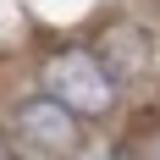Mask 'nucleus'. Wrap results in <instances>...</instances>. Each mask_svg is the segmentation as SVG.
Listing matches in <instances>:
<instances>
[{
  "instance_id": "1",
  "label": "nucleus",
  "mask_w": 160,
  "mask_h": 160,
  "mask_svg": "<svg viewBox=\"0 0 160 160\" xmlns=\"http://www.w3.org/2000/svg\"><path fill=\"white\" fill-rule=\"evenodd\" d=\"M39 88H50L78 122H111L122 111V83L99 61V50H88V44L44 50L39 55Z\"/></svg>"
},
{
  "instance_id": "2",
  "label": "nucleus",
  "mask_w": 160,
  "mask_h": 160,
  "mask_svg": "<svg viewBox=\"0 0 160 160\" xmlns=\"http://www.w3.org/2000/svg\"><path fill=\"white\" fill-rule=\"evenodd\" d=\"M6 127H11L17 149H28V155H39V160H78L83 155V122L66 111L50 88L22 94L11 105V116H6Z\"/></svg>"
},
{
  "instance_id": "3",
  "label": "nucleus",
  "mask_w": 160,
  "mask_h": 160,
  "mask_svg": "<svg viewBox=\"0 0 160 160\" xmlns=\"http://www.w3.org/2000/svg\"><path fill=\"white\" fill-rule=\"evenodd\" d=\"M99 61L111 66V78L122 83V94H144L149 83L160 78V39L155 28H149L144 17H116V22H105V33H99Z\"/></svg>"
},
{
  "instance_id": "4",
  "label": "nucleus",
  "mask_w": 160,
  "mask_h": 160,
  "mask_svg": "<svg viewBox=\"0 0 160 160\" xmlns=\"http://www.w3.org/2000/svg\"><path fill=\"white\" fill-rule=\"evenodd\" d=\"M0 160H22V149H17L11 132H0Z\"/></svg>"
}]
</instances>
